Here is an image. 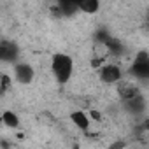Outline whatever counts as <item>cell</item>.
Instances as JSON below:
<instances>
[{"label":"cell","mask_w":149,"mask_h":149,"mask_svg":"<svg viewBox=\"0 0 149 149\" xmlns=\"http://www.w3.org/2000/svg\"><path fill=\"white\" fill-rule=\"evenodd\" d=\"M49 70L58 84H67L74 76V60L65 53H56L51 56Z\"/></svg>","instance_id":"1"},{"label":"cell","mask_w":149,"mask_h":149,"mask_svg":"<svg viewBox=\"0 0 149 149\" xmlns=\"http://www.w3.org/2000/svg\"><path fill=\"white\" fill-rule=\"evenodd\" d=\"M97 74H98L100 83L109 84V86L118 84V83L123 79V70H121V67H119L118 63L109 61V60H107L100 68H97Z\"/></svg>","instance_id":"2"},{"label":"cell","mask_w":149,"mask_h":149,"mask_svg":"<svg viewBox=\"0 0 149 149\" xmlns=\"http://www.w3.org/2000/svg\"><path fill=\"white\" fill-rule=\"evenodd\" d=\"M130 76L133 79H137V81L149 79V53L140 51L133 58V61L130 65Z\"/></svg>","instance_id":"3"},{"label":"cell","mask_w":149,"mask_h":149,"mask_svg":"<svg viewBox=\"0 0 149 149\" xmlns=\"http://www.w3.org/2000/svg\"><path fill=\"white\" fill-rule=\"evenodd\" d=\"M13 77L19 84H30L35 79V70L30 63L25 61H16L13 65Z\"/></svg>","instance_id":"4"},{"label":"cell","mask_w":149,"mask_h":149,"mask_svg":"<svg viewBox=\"0 0 149 149\" xmlns=\"http://www.w3.org/2000/svg\"><path fill=\"white\" fill-rule=\"evenodd\" d=\"M91 121L93 119H91L90 112H84L83 109H77V111L70 112V123L77 130H81V132H88L90 126H91Z\"/></svg>","instance_id":"5"},{"label":"cell","mask_w":149,"mask_h":149,"mask_svg":"<svg viewBox=\"0 0 149 149\" xmlns=\"http://www.w3.org/2000/svg\"><path fill=\"white\" fill-rule=\"evenodd\" d=\"M0 58L4 63H16L18 60V46L11 40H2L0 42Z\"/></svg>","instance_id":"6"},{"label":"cell","mask_w":149,"mask_h":149,"mask_svg":"<svg viewBox=\"0 0 149 149\" xmlns=\"http://www.w3.org/2000/svg\"><path fill=\"white\" fill-rule=\"evenodd\" d=\"M118 93H119V98L121 100H128V98H132V97H135V95H139V88H137V84L132 81V79H121L118 84Z\"/></svg>","instance_id":"7"},{"label":"cell","mask_w":149,"mask_h":149,"mask_svg":"<svg viewBox=\"0 0 149 149\" xmlns=\"http://www.w3.org/2000/svg\"><path fill=\"white\" fill-rule=\"evenodd\" d=\"M76 7L84 14H95L100 9V0H76Z\"/></svg>","instance_id":"8"},{"label":"cell","mask_w":149,"mask_h":149,"mask_svg":"<svg viewBox=\"0 0 149 149\" xmlns=\"http://www.w3.org/2000/svg\"><path fill=\"white\" fill-rule=\"evenodd\" d=\"M2 125L4 126H7V128H13V130H16V128H19V116L14 112V111H4L2 112Z\"/></svg>","instance_id":"9"},{"label":"cell","mask_w":149,"mask_h":149,"mask_svg":"<svg viewBox=\"0 0 149 149\" xmlns=\"http://www.w3.org/2000/svg\"><path fill=\"white\" fill-rule=\"evenodd\" d=\"M13 86V79L11 76H7V74H2V77H0V93L6 95Z\"/></svg>","instance_id":"10"},{"label":"cell","mask_w":149,"mask_h":149,"mask_svg":"<svg viewBox=\"0 0 149 149\" xmlns=\"http://www.w3.org/2000/svg\"><path fill=\"white\" fill-rule=\"evenodd\" d=\"M147 28H149V18H147Z\"/></svg>","instance_id":"11"}]
</instances>
